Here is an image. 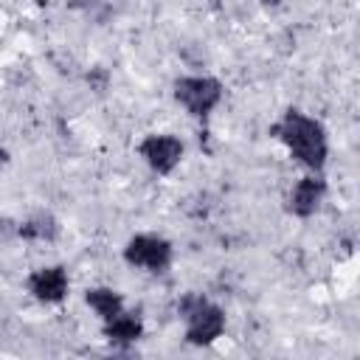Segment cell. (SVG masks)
Here are the masks:
<instances>
[{
  "label": "cell",
  "instance_id": "1",
  "mask_svg": "<svg viewBox=\"0 0 360 360\" xmlns=\"http://www.w3.org/2000/svg\"><path fill=\"white\" fill-rule=\"evenodd\" d=\"M270 135L284 143V149L292 155L298 166H304L307 172H318V174L323 172L326 158H329V138L318 118L307 115L304 110L290 107L270 127Z\"/></svg>",
  "mask_w": 360,
  "mask_h": 360
},
{
  "label": "cell",
  "instance_id": "2",
  "mask_svg": "<svg viewBox=\"0 0 360 360\" xmlns=\"http://www.w3.org/2000/svg\"><path fill=\"white\" fill-rule=\"evenodd\" d=\"M172 96H174V101H177L191 118H202V121H205V118L219 107V101H222V96H225V87H222V82H219L217 76L194 73V76H180V79H174Z\"/></svg>",
  "mask_w": 360,
  "mask_h": 360
},
{
  "label": "cell",
  "instance_id": "3",
  "mask_svg": "<svg viewBox=\"0 0 360 360\" xmlns=\"http://www.w3.org/2000/svg\"><path fill=\"white\" fill-rule=\"evenodd\" d=\"M121 253L129 267H138L146 273H166L174 262L172 242L158 233H132Z\"/></svg>",
  "mask_w": 360,
  "mask_h": 360
},
{
  "label": "cell",
  "instance_id": "4",
  "mask_svg": "<svg viewBox=\"0 0 360 360\" xmlns=\"http://www.w3.org/2000/svg\"><path fill=\"white\" fill-rule=\"evenodd\" d=\"M138 155L143 158V163L160 174V177H169L180 163H183V155H186V143L172 135V132H149L141 138L138 143Z\"/></svg>",
  "mask_w": 360,
  "mask_h": 360
},
{
  "label": "cell",
  "instance_id": "5",
  "mask_svg": "<svg viewBox=\"0 0 360 360\" xmlns=\"http://www.w3.org/2000/svg\"><path fill=\"white\" fill-rule=\"evenodd\" d=\"M183 323H186V343H191V346H211L214 340L222 338L228 318H225V309L219 304L205 301L188 318H183Z\"/></svg>",
  "mask_w": 360,
  "mask_h": 360
},
{
  "label": "cell",
  "instance_id": "6",
  "mask_svg": "<svg viewBox=\"0 0 360 360\" xmlns=\"http://www.w3.org/2000/svg\"><path fill=\"white\" fill-rule=\"evenodd\" d=\"M25 290L34 301L39 304H59L68 298L70 292V278H68V270L62 264H45V267H37L28 273L25 278Z\"/></svg>",
  "mask_w": 360,
  "mask_h": 360
},
{
  "label": "cell",
  "instance_id": "7",
  "mask_svg": "<svg viewBox=\"0 0 360 360\" xmlns=\"http://www.w3.org/2000/svg\"><path fill=\"white\" fill-rule=\"evenodd\" d=\"M326 200V180L318 172H307L287 194V211L298 219H309L318 214L321 202Z\"/></svg>",
  "mask_w": 360,
  "mask_h": 360
},
{
  "label": "cell",
  "instance_id": "8",
  "mask_svg": "<svg viewBox=\"0 0 360 360\" xmlns=\"http://www.w3.org/2000/svg\"><path fill=\"white\" fill-rule=\"evenodd\" d=\"M101 335L107 343L112 346H135L141 338H143V318L138 312H129V309H121L115 318L110 321H101Z\"/></svg>",
  "mask_w": 360,
  "mask_h": 360
},
{
  "label": "cell",
  "instance_id": "9",
  "mask_svg": "<svg viewBox=\"0 0 360 360\" xmlns=\"http://www.w3.org/2000/svg\"><path fill=\"white\" fill-rule=\"evenodd\" d=\"M17 236L25 239V242H53L59 236V222H56L53 214L37 211V214H31L28 219L20 222Z\"/></svg>",
  "mask_w": 360,
  "mask_h": 360
},
{
  "label": "cell",
  "instance_id": "10",
  "mask_svg": "<svg viewBox=\"0 0 360 360\" xmlns=\"http://www.w3.org/2000/svg\"><path fill=\"white\" fill-rule=\"evenodd\" d=\"M84 304H87L101 321H110V318H115L121 309H127L124 295H121L118 290H112V287H90V290L84 292Z\"/></svg>",
  "mask_w": 360,
  "mask_h": 360
},
{
  "label": "cell",
  "instance_id": "11",
  "mask_svg": "<svg viewBox=\"0 0 360 360\" xmlns=\"http://www.w3.org/2000/svg\"><path fill=\"white\" fill-rule=\"evenodd\" d=\"M84 79H87V84H90V90L93 93H107L110 90V82H112V76H110V70L104 68V65H93L87 73H84Z\"/></svg>",
  "mask_w": 360,
  "mask_h": 360
},
{
  "label": "cell",
  "instance_id": "12",
  "mask_svg": "<svg viewBox=\"0 0 360 360\" xmlns=\"http://www.w3.org/2000/svg\"><path fill=\"white\" fill-rule=\"evenodd\" d=\"M8 163H11V152L6 146H0V174L8 169Z\"/></svg>",
  "mask_w": 360,
  "mask_h": 360
},
{
  "label": "cell",
  "instance_id": "13",
  "mask_svg": "<svg viewBox=\"0 0 360 360\" xmlns=\"http://www.w3.org/2000/svg\"><path fill=\"white\" fill-rule=\"evenodd\" d=\"M34 3H37L39 8H45V6H51V0H34Z\"/></svg>",
  "mask_w": 360,
  "mask_h": 360
}]
</instances>
